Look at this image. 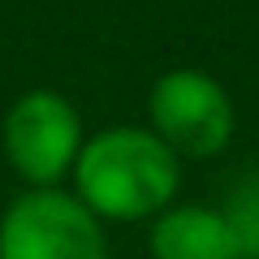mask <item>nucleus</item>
Listing matches in <instances>:
<instances>
[{"label": "nucleus", "instance_id": "1", "mask_svg": "<svg viewBox=\"0 0 259 259\" xmlns=\"http://www.w3.org/2000/svg\"><path fill=\"white\" fill-rule=\"evenodd\" d=\"M69 177L95 221H156L177 199L182 160L147 125H108L82 143Z\"/></svg>", "mask_w": 259, "mask_h": 259}, {"label": "nucleus", "instance_id": "3", "mask_svg": "<svg viewBox=\"0 0 259 259\" xmlns=\"http://www.w3.org/2000/svg\"><path fill=\"white\" fill-rule=\"evenodd\" d=\"M147 130L177 160H212L233 139V100L203 69H168L147 91Z\"/></svg>", "mask_w": 259, "mask_h": 259}, {"label": "nucleus", "instance_id": "2", "mask_svg": "<svg viewBox=\"0 0 259 259\" xmlns=\"http://www.w3.org/2000/svg\"><path fill=\"white\" fill-rule=\"evenodd\" d=\"M0 143H5L9 168L30 190H56L74 173L78 151L87 143L82 112L65 95L48 91V87H35V91L18 95L9 104Z\"/></svg>", "mask_w": 259, "mask_h": 259}, {"label": "nucleus", "instance_id": "6", "mask_svg": "<svg viewBox=\"0 0 259 259\" xmlns=\"http://www.w3.org/2000/svg\"><path fill=\"white\" fill-rule=\"evenodd\" d=\"M229 216L233 233H238V246H242V259H259V168L238 177L229 203L221 207Z\"/></svg>", "mask_w": 259, "mask_h": 259}, {"label": "nucleus", "instance_id": "4", "mask_svg": "<svg viewBox=\"0 0 259 259\" xmlns=\"http://www.w3.org/2000/svg\"><path fill=\"white\" fill-rule=\"evenodd\" d=\"M0 259H108L104 221L74 190H22L0 216Z\"/></svg>", "mask_w": 259, "mask_h": 259}, {"label": "nucleus", "instance_id": "5", "mask_svg": "<svg viewBox=\"0 0 259 259\" xmlns=\"http://www.w3.org/2000/svg\"><path fill=\"white\" fill-rule=\"evenodd\" d=\"M151 259H242L238 233L221 207L173 203L147 225Z\"/></svg>", "mask_w": 259, "mask_h": 259}]
</instances>
